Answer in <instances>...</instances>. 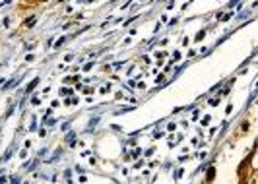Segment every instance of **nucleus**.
<instances>
[{
  "mask_svg": "<svg viewBox=\"0 0 258 184\" xmlns=\"http://www.w3.org/2000/svg\"><path fill=\"white\" fill-rule=\"evenodd\" d=\"M213 178V167H210V171H208V180Z\"/></svg>",
  "mask_w": 258,
  "mask_h": 184,
  "instance_id": "nucleus-1",
  "label": "nucleus"
}]
</instances>
